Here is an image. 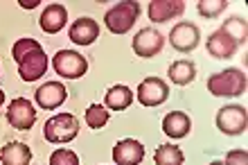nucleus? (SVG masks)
Returning a JSON list of instances; mask_svg holds the SVG:
<instances>
[{
  "label": "nucleus",
  "instance_id": "9d476101",
  "mask_svg": "<svg viewBox=\"0 0 248 165\" xmlns=\"http://www.w3.org/2000/svg\"><path fill=\"white\" fill-rule=\"evenodd\" d=\"M170 43L178 52H189L199 46V27L194 23H178L170 32Z\"/></svg>",
  "mask_w": 248,
  "mask_h": 165
},
{
  "label": "nucleus",
  "instance_id": "9b49d317",
  "mask_svg": "<svg viewBox=\"0 0 248 165\" xmlns=\"http://www.w3.org/2000/svg\"><path fill=\"white\" fill-rule=\"evenodd\" d=\"M113 161L118 165H140L144 161V147L142 143H138L133 138L120 140L113 147Z\"/></svg>",
  "mask_w": 248,
  "mask_h": 165
},
{
  "label": "nucleus",
  "instance_id": "39448f33",
  "mask_svg": "<svg viewBox=\"0 0 248 165\" xmlns=\"http://www.w3.org/2000/svg\"><path fill=\"white\" fill-rule=\"evenodd\" d=\"M7 120L14 129H20V132H27L32 129L34 122H36V109L27 98H16L7 109Z\"/></svg>",
  "mask_w": 248,
  "mask_h": 165
},
{
  "label": "nucleus",
  "instance_id": "4be33fe9",
  "mask_svg": "<svg viewBox=\"0 0 248 165\" xmlns=\"http://www.w3.org/2000/svg\"><path fill=\"white\" fill-rule=\"evenodd\" d=\"M86 122L91 129H102L108 122V111L102 104H91L86 109Z\"/></svg>",
  "mask_w": 248,
  "mask_h": 165
},
{
  "label": "nucleus",
  "instance_id": "5701e85b",
  "mask_svg": "<svg viewBox=\"0 0 248 165\" xmlns=\"http://www.w3.org/2000/svg\"><path fill=\"white\" fill-rule=\"evenodd\" d=\"M221 30L226 34H230V36H232L239 46H242L244 39H246V23H244V18H228L221 25Z\"/></svg>",
  "mask_w": 248,
  "mask_h": 165
},
{
  "label": "nucleus",
  "instance_id": "a878e982",
  "mask_svg": "<svg viewBox=\"0 0 248 165\" xmlns=\"http://www.w3.org/2000/svg\"><path fill=\"white\" fill-rule=\"evenodd\" d=\"M50 165H79V159L77 154L70 152V149H57L50 156Z\"/></svg>",
  "mask_w": 248,
  "mask_h": 165
},
{
  "label": "nucleus",
  "instance_id": "f8f14e48",
  "mask_svg": "<svg viewBox=\"0 0 248 165\" xmlns=\"http://www.w3.org/2000/svg\"><path fill=\"white\" fill-rule=\"evenodd\" d=\"M237 48H239V43L230 34L223 32L221 27L210 34V39H208V52L215 59H228V57H232L237 52Z\"/></svg>",
  "mask_w": 248,
  "mask_h": 165
},
{
  "label": "nucleus",
  "instance_id": "f03ea898",
  "mask_svg": "<svg viewBox=\"0 0 248 165\" xmlns=\"http://www.w3.org/2000/svg\"><path fill=\"white\" fill-rule=\"evenodd\" d=\"M138 14H140V5L133 2V0H124L113 5L104 16V23L108 27V32L113 34H126L131 27L136 25Z\"/></svg>",
  "mask_w": 248,
  "mask_h": 165
},
{
  "label": "nucleus",
  "instance_id": "7ed1b4c3",
  "mask_svg": "<svg viewBox=\"0 0 248 165\" xmlns=\"http://www.w3.org/2000/svg\"><path fill=\"white\" fill-rule=\"evenodd\" d=\"M43 133L50 143H70L79 133V122L72 113H59L46 122Z\"/></svg>",
  "mask_w": 248,
  "mask_h": 165
},
{
  "label": "nucleus",
  "instance_id": "393cba45",
  "mask_svg": "<svg viewBox=\"0 0 248 165\" xmlns=\"http://www.w3.org/2000/svg\"><path fill=\"white\" fill-rule=\"evenodd\" d=\"M228 7V2L226 0H203V2H199V14H203L205 18H212V16H217V14H221L223 9Z\"/></svg>",
  "mask_w": 248,
  "mask_h": 165
},
{
  "label": "nucleus",
  "instance_id": "bb28decb",
  "mask_svg": "<svg viewBox=\"0 0 248 165\" xmlns=\"http://www.w3.org/2000/svg\"><path fill=\"white\" fill-rule=\"evenodd\" d=\"M226 165H248V154L246 149H232L226 154Z\"/></svg>",
  "mask_w": 248,
  "mask_h": 165
},
{
  "label": "nucleus",
  "instance_id": "f257e3e1",
  "mask_svg": "<svg viewBox=\"0 0 248 165\" xmlns=\"http://www.w3.org/2000/svg\"><path fill=\"white\" fill-rule=\"evenodd\" d=\"M208 91L219 98H235L246 91V75L237 68H226L208 80Z\"/></svg>",
  "mask_w": 248,
  "mask_h": 165
},
{
  "label": "nucleus",
  "instance_id": "6e6552de",
  "mask_svg": "<svg viewBox=\"0 0 248 165\" xmlns=\"http://www.w3.org/2000/svg\"><path fill=\"white\" fill-rule=\"evenodd\" d=\"M165 46V39L163 34L154 30V27H147V30H140L136 34V39H133V52L138 57H144V59H149V57H156Z\"/></svg>",
  "mask_w": 248,
  "mask_h": 165
},
{
  "label": "nucleus",
  "instance_id": "aec40b11",
  "mask_svg": "<svg viewBox=\"0 0 248 165\" xmlns=\"http://www.w3.org/2000/svg\"><path fill=\"white\" fill-rule=\"evenodd\" d=\"M170 80L174 82V84H178V86H185V84H189V82L194 80V75H196V68H194V64L192 61H187V59H181V61H174L170 66Z\"/></svg>",
  "mask_w": 248,
  "mask_h": 165
},
{
  "label": "nucleus",
  "instance_id": "2eb2a0df",
  "mask_svg": "<svg viewBox=\"0 0 248 165\" xmlns=\"http://www.w3.org/2000/svg\"><path fill=\"white\" fill-rule=\"evenodd\" d=\"M185 12V2L181 0H151L149 2V18L154 23H165V20L181 16Z\"/></svg>",
  "mask_w": 248,
  "mask_h": 165
},
{
  "label": "nucleus",
  "instance_id": "b1692460",
  "mask_svg": "<svg viewBox=\"0 0 248 165\" xmlns=\"http://www.w3.org/2000/svg\"><path fill=\"white\" fill-rule=\"evenodd\" d=\"M34 50H41L39 41H34V39H18V41H16V46H14V50H12V57H14V61L18 64L25 54L34 52Z\"/></svg>",
  "mask_w": 248,
  "mask_h": 165
},
{
  "label": "nucleus",
  "instance_id": "4468645a",
  "mask_svg": "<svg viewBox=\"0 0 248 165\" xmlns=\"http://www.w3.org/2000/svg\"><path fill=\"white\" fill-rule=\"evenodd\" d=\"M72 43H77V46H91L93 41L99 36V25L95 23L93 18H79L72 23L70 32H68Z\"/></svg>",
  "mask_w": 248,
  "mask_h": 165
},
{
  "label": "nucleus",
  "instance_id": "412c9836",
  "mask_svg": "<svg viewBox=\"0 0 248 165\" xmlns=\"http://www.w3.org/2000/svg\"><path fill=\"white\" fill-rule=\"evenodd\" d=\"M156 165H183L185 156L176 145H160L154 154Z\"/></svg>",
  "mask_w": 248,
  "mask_h": 165
},
{
  "label": "nucleus",
  "instance_id": "423d86ee",
  "mask_svg": "<svg viewBox=\"0 0 248 165\" xmlns=\"http://www.w3.org/2000/svg\"><path fill=\"white\" fill-rule=\"evenodd\" d=\"M217 127L228 136H239L246 129V109L237 104H228L217 113Z\"/></svg>",
  "mask_w": 248,
  "mask_h": 165
},
{
  "label": "nucleus",
  "instance_id": "cd10ccee",
  "mask_svg": "<svg viewBox=\"0 0 248 165\" xmlns=\"http://www.w3.org/2000/svg\"><path fill=\"white\" fill-rule=\"evenodd\" d=\"M36 5H39V0H23V2H20L23 9H34Z\"/></svg>",
  "mask_w": 248,
  "mask_h": 165
},
{
  "label": "nucleus",
  "instance_id": "f3484780",
  "mask_svg": "<svg viewBox=\"0 0 248 165\" xmlns=\"http://www.w3.org/2000/svg\"><path fill=\"white\" fill-rule=\"evenodd\" d=\"M189 127H192V122H189V118L183 111H171L163 120V132L170 138H183V136H187Z\"/></svg>",
  "mask_w": 248,
  "mask_h": 165
},
{
  "label": "nucleus",
  "instance_id": "c85d7f7f",
  "mask_svg": "<svg viewBox=\"0 0 248 165\" xmlns=\"http://www.w3.org/2000/svg\"><path fill=\"white\" fill-rule=\"evenodd\" d=\"M5 102V93H2V88H0V104Z\"/></svg>",
  "mask_w": 248,
  "mask_h": 165
},
{
  "label": "nucleus",
  "instance_id": "c756f323",
  "mask_svg": "<svg viewBox=\"0 0 248 165\" xmlns=\"http://www.w3.org/2000/svg\"><path fill=\"white\" fill-rule=\"evenodd\" d=\"M210 165H226V163H223V161H212Z\"/></svg>",
  "mask_w": 248,
  "mask_h": 165
},
{
  "label": "nucleus",
  "instance_id": "dca6fc26",
  "mask_svg": "<svg viewBox=\"0 0 248 165\" xmlns=\"http://www.w3.org/2000/svg\"><path fill=\"white\" fill-rule=\"evenodd\" d=\"M65 20H68V12H65L63 5H50L43 9V14H41V27H43V32L47 34H57L63 30Z\"/></svg>",
  "mask_w": 248,
  "mask_h": 165
},
{
  "label": "nucleus",
  "instance_id": "20e7f679",
  "mask_svg": "<svg viewBox=\"0 0 248 165\" xmlns=\"http://www.w3.org/2000/svg\"><path fill=\"white\" fill-rule=\"evenodd\" d=\"M54 70H57L61 77H65V80H79V77L86 75V70H88V61L79 52L59 50V52L54 54Z\"/></svg>",
  "mask_w": 248,
  "mask_h": 165
},
{
  "label": "nucleus",
  "instance_id": "0eeeda50",
  "mask_svg": "<svg viewBox=\"0 0 248 165\" xmlns=\"http://www.w3.org/2000/svg\"><path fill=\"white\" fill-rule=\"evenodd\" d=\"M170 98V86L160 77H147L138 86V99L142 106H158Z\"/></svg>",
  "mask_w": 248,
  "mask_h": 165
},
{
  "label": "nucleus",
  "instance_id": "6ab92c4d",
  "mask_svg": "<svg viewBox=\"0 0 248 165\" xmlns=\"http://www.w3.org/2000/svg\"><path fill=\"white\" fill-rule=\"evenodd\" d=\"M131 102H133V93L129 91V86H124V84H115L106 93V106L111 111H124Z\"/></svg>",
  "mask_w": 248,
  "mask_h": 165
},
{
  "label": "nucleus",
  "instance_id": "1a4fd4ad",
  "mask_svg": "<svg viewBox=\"0 0 248 165\" xmlns=\"http://www.w3.org/2000/svg\"><path fill=\"white\" fill-rule=\"evenodd\" d=\"M46 70H47V54L43 52V48L25 54L18 61V73L23 82H36L39 77L46 75Z\"/></svg>",
  "mask_w": 248,
  "mask_h": 165
},
{
  "label": "nucleus",
  "instance_id": "ddd939ff",
  "mask_svg": "<svg viewBox=\"0 0 248 165\" xmlns=\"http://www.w3.org/2000/svg\"><path fill=\"white\" fill-rule=\"evenodd\" d=\"M65 98H68V91L59 82H47L36 91V104L41 109H57L65 102Z\"/></svg>",
  "mask_w": 248,
  "mask_h": 165
},
{
  "label": "nucleus",
  "instance_id": "a211bd4d",
  "mask_svg": "<svg viewBox=\"0 0 248 165\" xmlns=\"http://www.w3.org/2000/svg\"><path fill=\"white\" fill-rule=\"evenodd\" d=\"M0 161L2 165H30L32 152L25 143H7L0 152Z\"/></svg>",
  "mask_w": 248,
  "mask_h": 165
}]
</instances>
